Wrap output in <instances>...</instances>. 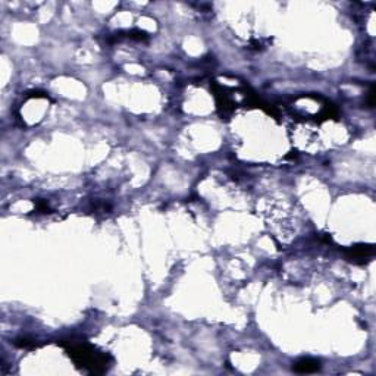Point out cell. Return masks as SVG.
<instances>
[{
    "label": "cell",
    "mask_w": 376,
    "mask_h": 376,
    "mask_svg": "<svg viewBox=\"0 0 376 376\" xmlns=\"http://www.w3.org/2000/svg\"><path fill=\"white\" fill-rule=\"evenodd\" d=\"M69 354L74 357V360L77 363H81L83 366L86 368H90L93 372H100L97 368H101L104 369V365H106V357L98 354V353H94L93 348H90L89 345H77V347H72L69 350Z\"/></svg>",
    "instance_id": "1"
},
{
    "label": "cell",
    "mask_w": 376,
    "mask_h": 376,
    "mask_svg": "<svg viewBox=\"0 0 376 376\" xmlns=\"http://www.w3.org/2000/svg\"><path fill=\"white\" fill-rule=\"evenodd\" d=\"M319 368H320L319 362L313 359H301L294 365V371L300 374H312L319 371Z\"/></svg>",
    "instance_id": "2"
},
{
    "label": "cell",
    "mask_w": 376,
    "mask_h": 376,
    "mask_svg": "<svg viewBox=\"0 0 376 376\" xmlns=\"http://www.w3.org/2000/svg\"><path fill=\"white\" fill-rule=\"evenodd\" d=\"M375 249L372 246H357V247H353L350 253H348V259L351 260H356V259H363V257H368L371 254H374Z\"/></svg>",
    "instance_id": "3"
}]
</instances>
